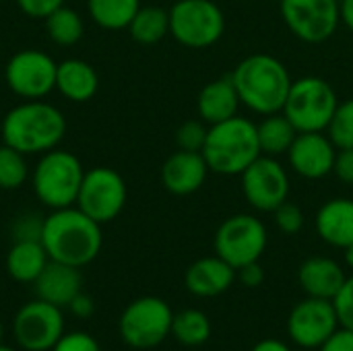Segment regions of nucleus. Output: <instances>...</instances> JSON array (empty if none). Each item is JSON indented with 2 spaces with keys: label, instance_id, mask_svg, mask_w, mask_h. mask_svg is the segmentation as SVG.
<instances>
[{
  "label": "nucleus",
  "instance_id": "f257e3e1",
  "mask_svg": "<svg viewBox=\"0 0 353 351\" xmlns=\"http://www.w3.org/2000/svg\"><path fill=\"white\" fill-rule=\"evenodd\" d=\"M41 244L50 261L81 269L93 263L101 252V223L91 219L74 205L54 209L48 217H43Z\"/></svg>",
  "mask_w": 353,
  "mask_h": 351
},
{
  "label": "nucleus",
  "instance_id": "f03ea898",
  "mask_svg": "<svg viewBox=\"0 0 353 351\" xmlns=\"http://www.w3.org/2000/svg\"><path fill=\"white\" fill-rule=\"evenodd\" d=\"M230 77L238 91L240 103L259 116L283 112L294 83L288 66L279 58L265 52L250 54L240 60Z\"/></svg>",
  "mask_w": 353,
  "mask_h": 351
},
{
  "label": "nucleus",
  "instance_id": "7ed1b4c3",
  "mask_svg": "<svg viewBox=\"0 0 353 351\" xmlns=\"http://www.w3.org/2000/svg\"><path fill=\"white\" fill-rule=\"evenodd\" d=\"M2 141L4 145L25 153L41 155L56 149L66 134L64 114L41 99H27L14 106L2 120Z\"/></svg>",
  "mask_w": 353,
  "mask_h": 351
},
{
  "label": "nucleus",
  "instance_id": "20e7f679",
  "mask_svg": "<svg viewBox=\"0 0 353 351\" xmlns=\"http://www.w3.org/2000/svg\"><path fill=\"white\" fill-rule=\"evenodd\" d=\"M203 157L209 172L219 176H240L254 159H259V132L250 118L234 116L209 126Z\"/></svg>",
  "mask_w": 353,
  "mask_h": 351
},
{
  "label": "nucleus",
  "instance_id": "39448f33",
  "mask_svg": "<svg viewBox=\"0 0 353 351\" xmlns=\"http://www.w3.org/2000/svg\"><path fill=\"white\" fill-rule=\"evenodd\" d=\"M83 178L85 170L81 159L74 153L56 147L41 153L33 168L31 184L37 201L54 211L77 205Z\"/></svg>",
  "mask_w": 353,
  "mask_h": 351
},
{
  "label": "nucleus",
  "instance_id": "423d86ee",
  "mask_svg": "<svg viewBox=\"0 0 353 351\" xmlns=\"http://www.w3.org/2000/svg\"><path fill=\"white\" fill-rule=\"evenodd\" d=\"M337 106L339 97L333 85L321 77L308 74L292 83L283 114L298 132H327Z\"/></svg>",
  "mask_w": 353,
  "mask_h": 351
},
{
  "label": "nucleus",
  "instance_id": "0eeeda50",
  "mask_svg": "<svg viewBox=\"0 0 353 351\" xmlns=\"http://www.w3.org/2000/svg\"><path fill=\"white\" fill-rule=\"evenodd\" d=\"M223 33L225 14L213 0H176L170 8V35L184 48H211Z\"/></svg>",
  "mask_w": 353,
  "mask_h": 351
},
{
  "label": "nucleus",
  "instance_id": "6e6552de",
  "mask_svg": "<svg viewBox=\"0 0 353 351\" xmlns=\"http://www.w3.org/2000/svg\"><path fill=\"white\" fill-rule=\"evenodd\" d=\"M174 312L157 296H143L130 302L118 321L122 341L134 350H153L172 335Z\"/></svg>",
  "mask_w": 353,
  "mask_h": 351
},
{
  "label": "nucleus",
  "instance_id": "1a4fd4ad",
  "mask_svg": "<svg viewBox=\"0 0 353 351\" xmlns=\"http://www.w3.org/2000/svg\"><path fill=\"white\" fill-rule=\"evenodd\" d=\"M267 242L269 234L265 223L250 213H238L217 228L213 248L217 257L238 271L248 263H256L265 254Z\"/></svg>",
  "mask_w": 353,
  "mask_h": 351
},
{
  "label": "nucleus",
  "instance_id": "9d476101",
  "mask_svg": "<svg viewBox=\"0 0 353 351\" xmlns=\"http://www.w3.org/2000/svg\"><path fill=\"white\" fill-rule=\"evenodd\" d=\"M240 180L246 203L259 213H273L290 199L292 182L279 157L261 155L240 174Z\"/></svg>",
  "mask_w": 353,
  "mask_h": 351
},
{
  "label": "nucleus",
  "instance_id": "9b49d317",
  "mask_svg": "<svg viewBox=\"0 0 353 351\" xmlns=\"http://www.w3.org/2000/svg\"><path fill=\"white\" fill-rule=\"evenodd\" d=\"M64 335L62 308L46 302L31 300L23 304L12 317V337L25 351H50Z\"/></svg>",
  "mask_w": 353,
  "mask_h": 351
},
{
  "label": "nucleus",
  "instance_id": "f8f14e48",
  "mask_svg": "<svg viewBox=\"0 0 353 351\" xmlns=\"http://www.w3.org/2000/svg\"><path fill=\"white\" fill-rule=\"evenodd\" d=\"M285 27L304 43H323L341 25L339 0H279Z\"/></svg>",
  "mask_w": 353,
  "mask_h": 351
},
{
  "label": "nucleus",
  "instance_id": "ddd939ff",
  "mask_svg": "<svg viewBox=\"0 0 353 351\" xmlns=\"http://www.w3.org/2000/svg\"><path fill=\"white\" fill-rule=\"evenodd\" d=\"M126 197L128 190L124 178L116 170L99 166L85 172L77 197V207L97 223H108L122 213Z\"/></svg>",
  "mask_w": 353,
  "mask_h": 351
},
{
  "label": "nucleus",
  "instance_id": "4468645a",
  "mask_svg": "<svg viewBox=\"0 0 353 351\" xmlns=\"http://www.w3.org/2000/svg\"><path fill=\"white\" fill-rule=\"evenodd\" d=\"M58 64L43 50H21L4 66L8 89L23 99H43L56 89Z\"/></svg>",
  "mask_w": 353,
  "mask_h": 351
},
{
  "label": "nucleus",
  "instance_id": "2eb2a0df",
  "mask_svg": "<svg viewBox=\"0 0 353 351\" xmlns=\"http://www.w3.org/2000/svg\"><path fill=\"white\" fill-rule=\"evenodd\" d=\"M339 327L333 300L306 296L288 314V335L302 350H321Z\"/></svg>",
  "mask_w": 353,
  "mask_h": 351
},
{
  "label": "nucleus",
  "instance_id": "dca6fc26",
  "mask_svg": "<svg viewBox=\"0 0 353 351\" xmlns=\"http://www.w3.org/2000/svg\"><path fill=\"white\" fill-rule=\"evenodd\" d=\"M337 147L327 132H298L288 151V163L304 180H323L333 174Z\"/></svg>",
  "mask_w": 353,
  "mask_h": 351
},
{
  "label": "nucleus",
  "instance_id": "f3484780",
  "mask_svg": "<svg viewBox=\"0 0 353 351\" xmlns=\"http://www.w3.org/2000/svg\"><path fill=\"white\" fill-rule=\"evenodd\" d=\"M209 176V166L203 153L196 151H176L172 153L161 168L163 188L176 197L194 194L203 188Z\"/></svg>",
  "mask_w": 353,
  "mask_h": 351
},
{
  "label": "nucleus",
  "instance_id": "a211bd4d",
  "mask_svg": "<svg viewBox=\"0 0 353 351\" xmlns=\"http://www.w3.org/2000/svg\"><path fill=\"white\" fill-rule=\"evenodd\" d=\"M238 277V271L221 257H205L194 261L184 273L186 290L196 298H217L225 294Z\"/></svg>",
  "mask_w": 353,
  "mask_h": 351
},
{
  "label": "nucleus",
  "instance_id": "6ab92c4d",
  "mask_svg": "<svg viewBox=\"0 0 353 351\" xmlns=\"http://www.w3.org/2000/svg\"><path fill=\"white\" fill-rule=\"evenodd\" d=\"M33 285L39 300H46L58 308H68L74 296L83 292V275L79 267L50 261Z\"/></svg>",
  "mask_w": 353,
  "mask_h": 351
},
{
  "label": "nucleus",
  "instance_id": "aec40b11",
  "mask_svg": "<svg viewBox=\"0 0 353 351\" xmlns=\"http://www.w3.org/2000/svg\"><path fill=\"white\" fill-rule=\"evenodd\" d=\"M347 275L331 257H310L298 269V283L310 298L333 300L343 288Z\"/></svg>",
  "mask_w": 353,
  "mask_h": 351
},
{
  "label": "nucleus",
  "instance_id": "412c9836",
  "mask_svg": "<svg viewBox=\"0 0 353 351\" xmlns=\"http://www.w3.org/2000/svg\"><path fill=\"white\" fill-rule=\"evenodd\" d=\"M316 234L333 248H347L353 244V199H329L314 217Z\"/></svg>",
  "mask_w": 353,
  "mask_h": 351
},
{
  "label": "nucleus",
  "instance_id": "4be33fe9",
  "mask_svg": "<svg viewBox=\"0 0 353 351\" xmlns=\"http://www.w3.org/2000/svg\"><path fill=\"white\" fill-rule=\"evenodd\" d=\"M240 106L242 103H240L236 87L232 83V77H221V79L207 83L196 97L199 118L209 126L238 116Z\"/></svg>",
  "mask_w": 353,
  "mask_h": 351
},
{
  "label": "nucleus",
  "instance_id": "5701e85b",
  "mask_svg": "<svg viewBox=\"0 0 353 351\" xmlns=\"http://www.w3.org/2000/svg\"><path fill=\"white\" fill-rule=\"evenodd\" d=\"M56 89H58V93L62 97H66V99H70L74 103L89 101L99 89L97 70L85 60L68 58V60L58 64Z\"/></svg>",
  "mask_w": 353,
  "mask_h": 351
},
{
  "label": "nucleus",
  "instance_id": "b1692460",
  "mask_svg": "<svg viewBox=\"0 0 353 351\" xmlns=\"http://www.w3.org/2000/svg\"><path fill=\"white\" fill-rule=\"evenodd\" d=\"M48 263L50 257L39 240H21L6 254V273L17 283H33Z\"/></svg>",
  "mask_w": 353,
  "mask_h": 351
},
{
  "label": "nucleus",
  "instance_id": "393cba45",
  "mask_svg": "<svg viewBox=\"0 0 353 351\" xmlns=\"http://www.w3.org/2000/svg\"><path fill=\"white\" fill-rule=\"evenodd\" d=\"M256 132H259L261 153L263 155H271V157L288 155L292 143L298 137L296 126L290 122V118L283 112L263 116V120L256 124Z\"/></svg>",
  "mask_w": 353,
  "mask_h": 351
},
{
  "label": "nucleus",
  "instance_id": "a878e982",
  "mask_svg": "<svg viewBox=\"0 0 353 351\" xmlns=\"http://www.w3.org/2000/svg\"><path fill=\"white\" fill-rule=\"evenodd\" d=\"M139 8L141 0H87L91 21L108 31L128 29Z\"/></svg>",
  "mask_w": 353,
  "mask_h": 351
},
{
  "label": "nucleus",
  "instance_id": "bb28decb",
  "mask_svg": "<svg viewBox=\"0 0 353 351\" xmlns=\"http://www.w3.org/2000/svg\"><path fill=\"white\" fill-rule=\"evenodd\" d=\"M130 37L143 46L159 43L170 35V10L161 6H141L128 25Z\"/></svg>",
  "mask_w": 353,
  "mask_h": 351
},
{
  "label": "nucleus",
  "instance_id": "cd10ccee",
  "mask_svg": "<svg viewBox=\"0 0 353 351\" xmlns=\"http://www.w3.org/2000/svg\"><path fill=\"white\" fill-rule=\"evenodd\" d=\"M211 321L205 312L196 308H186L178 314H174L172 323V335L180 345L186 348H199L205 345L211 337Z\"/></svg>",
  "mask_w": 353,
  "mask_h": 351
},
{
  "label": "nucleus",
  "instance_id": "c85d7f7f",
  "mask_svg": "<svg viewBox=\"0 0 353 351\" xmlns=\"http://www.w3.org/2000/svg\"><path fill=\"white\" fill-rule=\"evenodd\" d=\"M43 21H46L48 37L54 43H58V46H74L83 37L85 23H83L81 14L74 8L66 6V4H62L60 8H56Z\"/></svg>",
  "mask_w": 353,
  "mask_h": 351
},
{
  "label": "nucleus",
  "instance_id": "c756f323",
  "mask_svg": "<svg viewBox=\"0 0 353 351\" xmlns=\"http://www.w3.org/2000/svg\"><path fill=\"white\" fill-rule=\"evenodd\" d=\"M29 178V166L25 153L2 145L0 147V188L2 190H17Z\"/></svg>",
  "mask_w": 353,
  "mask_h": 351
},
{
  "label": "nucleus",
  "instance_id": "7c9ffc66",
  "mask_svg": "<svg viewBox=\"0 0 353 351\" xmlns=\"http://www.w3.org/2000/svg\"><path fill=\"white\" fill-rule=\"evenodd\" d=\"M327 134L335 143L337 149H353V97L339 101Z\"/></svg>",
  "mask_w": 353,
  "mask_h": 351
},
{
  "label": "nucleus",
  "instance_id": "2f4dec72",
  "mask_svg": "<svg viewBox=\"0 0 353 351\" xmlns=\"http://www.w3.org/2000/svg\"><path fill=\"white\" fill-rule=\"evenodd\" d=\"M207 132H209V124H205L201 118L199 120H186L176 130V145L182 151L201 153L205 147V141H207Z\"/></svg>",
  "mask_w": 353,
  "mask_h": 351
},
{
  "label": "nucleus",
  "instance_id": "473e14b6",
  "mask_svg": "<svg viewBox=\"0 0 353 351\" xmlns=\"http://www.w3.org/2000/svg\"><path fill=\"white\" fill-rule=\"evenodd\" d=\"M273 217H275V225L281 234L296 236L304 228V211L296 203L285 201L283 205H279L273 211Z\"/></svg>",
  "mask_w": 353,
  "mask_h": 351
},
{
  "label": "nucleus",
  "instance_id": "72a5a7b5",
  "mask_svg": "<svg viewBox=\"0 0 353 351\" xmlns=\"http://www.w3.org/2000/svg\"><path fill=\"white\" fill-rule=\"evenodd\" d=\"M333 306H335V310H337L339 325L353 331V275L345 279L343 288H341L339 294L333 298Z\"/></svg>",
  "mask_w": 353,
  "mask_h": 351
},
{
  "label": "nucleus",
  "instance_id": "f704fd0d",
  "mask_svg": "<svg viewBox=\"0 0 353 351\" xmlns=\"http://www.w3.org/2000/svg\"><path fill=\"white\" fill-rule=\"evenodd\" d=\"M50 351H101V348L93 335L85 331H72L64 333Z\"/></svg>",
  "mask_w": 353,
  "mask_h": 351
},
{
  "label": "nucleus",
  "instance_id": "c9c22d12",
  "mask_svg": "<svg viewBox=\"0 0 353 351\" xmlns=\"http://www.w3.org/2000/svg\"><path fill=\"white\" fill-rule=\"evenodd\" d=\"M41 230H43V217H39L35 213H27V215H21L19 219H14L12 238H14V242H21V240H39L41 242Z\"/></svg>",
  "mask_w": 353,
  "mask_h": 351
},
{
  "label": "nucleus",
  "instance_id": "e433bc0d",
  "mask_svg": "<svg viewBox=\"0 0 353 351\" xmlns=\"http://www.w3.org/2000/svg\"><path fill=\"white\" fill-rule=\"evenodd\" d=\"M19 8L31 19H46L56 8L64 4V0H17Z\"/></svg>",
  "mask_w": 353,
  "mask_h": 351
},
{
  "label": "nucleus",
  "instance_id": "4c0bfd02",
  "mask_svg": "<svg viewBox=\"0 0 353 351\" xmlns=\"http://www.w3.org/2000/svg\"><path fill=\"white\" fill-rule=\"evenodd\" d=\"M333 176L345 184L353 186V149H337L335 166H333Z\"/></svg>",
  "mask_w": 353,
  "mask_h": 351
},
{
  "label": "nucleus",
  "instance_id": "58836bf2",
  "mask_svg": "<svg viewBox=\"0 0 353 351\" xmlns=\"http://www.w3.org/2000/svg\"><path fill=\"white\" fill-rule=\"evenodd\" d=\"M321 351H353V331L339 327L323 345Z\"/></svg>",
  "mask_w": 353,
  "mask_h": 351
},
{
  "label": "nucleus",
  "instance_id": "ea45409f",
  "mask_svg": "<svg viewBox=\"0 0 353 351\" xmlns=\"http://www.w3.org/2000/svg\"><path fill=\"white\" fill-rule=\"evenodd\" d=\"M238 279L246 288H259L265 281V269L261 267L259 261L256 263H248V265L238 269Z\"/></svg>",
  "mask_w": 353,
  "mask_h": 351
},
{
  "label": "nucleus",
  "instance_id": "a19ab883",
  "mask_svg": "<svg viewBox=\"0 0 353 351\" xmlns=\"http://www.w3.org/2000/svg\"><path fill=\"white\" fill-rule=\"evenodd\" d=\"M68 310L77 317V319H89L95 312V302L91 296H87L85 292L77 294L74 300L68 304Z\"/></svg>",
  "mask_w": 353,
  "mask_h": 351
},
{
  "label": "nucleus",
  "instance_id": "79ce46f5",
  "mask_svg": "<svg viewBox=\"0 0 353 351\" xmlns=\"http://www.w3.org/2000/svg\"><path fill=\"white\" fill-rule=\"evenodd\" d=\"M252 351H292V348L281 339H263L252 348Z\"/></svg>",
  "mask_w": 353,
  "mask_h": 351
},
{
  "label": "nucleus",
  "instance_id": "37998d69",
  "mask_svg": "<svg viewBox=\"0 0 353 351\" xmlns=\"http://www.w3.org/2000/svg\"><path fill=\"white\" fill-rule=\"evenodd\" d=\"M339 14L341 23L353 33V0H339Z\"/></svg>",
  "mask_w": 353,
  "mask_h": 351
},
{
  "label": "nucleus",
  "instance_id": "c03bdc74",
  "mask_svg": "<svg viewBox=\"0 0 353 351\" xmlns=\"http://www.w3.org/2000/svg\"><path fill=\"white\" fill-rule=\"evenodd\" d=\"M343 261H345V265L353 271V244L347 246V248H343Z\"/></svg>",
  "mask_w": 353,
  "mask_h": 351
},
{
  "label": "nucleus",
  "instance_id": "a18cd8bd",
  "mask_svg": "<svg viewBox=\"0 0 353 351\" xmlns=\"http://www.w3.org/2000/svg\"><path fill=\"white\" fill-rule=\"evenodd\" d=\"M0 351H17L14 348H8V345H4V343H0Z\"/></svg>",
  "mask_w": 353,
  "mask_h": 351
},
{
  "label": "nucleus",
  "instance_id": "49530a36",
  "mask_svg": "<svg viewBox=\"0 0 353 351\" xmlns=\"http://www.w3.org/2000/svg\"><path fill=\"white\" fill-rule=\"evenodd\" d=\"M2 339H4V325H2V321H0V343H2Z\"/></svg>",
  "mask_w": 353,
  "mask_h": 351
},
{
  "label": "nucleus",
  "instance_id": "de8ad7c7",
  "mask_svg": "<svg viewBox=\"0 0 353 351\" xmlns=\"http://www.w3.org/2000/svg\"><path fill=\"white\" fill-rule=\"evenodd\" d=\"M277 2H279V0H277Z\"/></svg>",
  "mask_w": 353,
  "mask_h": 351
}]
</instances>
